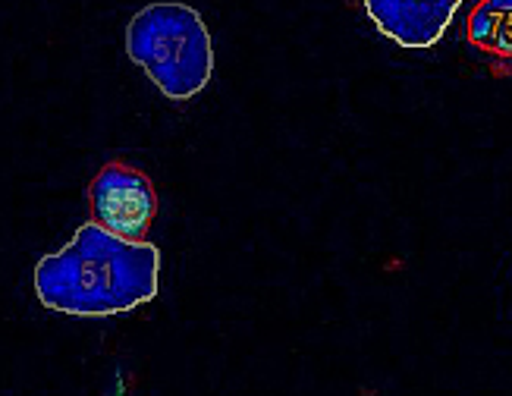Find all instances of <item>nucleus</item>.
<instances>
[{
    "label": "nucleus",
    "mask_w": 512,
    "mask_h": 396,
    "mask_svg": "<svg viewBox=\"0 0 512 396\" xmlns=\"http://www.w3.org/2000/svg\"><path fill=\"white\" fill-rule=\"evenodd\" d=\"M158 274L161 252L151 242L82 224L70 246L35 264V293L51 312L107 318L158 296Z\"/></svg>",
    "instance_id": "1"
},
{
    "label": "nucleus",
    "mask_w": 512,
    "mask_h": 396,
    "mask_svg": "<svg viewBox=\"0 0 512 396\" xmlns=\"http://www.w3.org/2000/svg\"><path fill=\"white\" fill-rule=\"evenodd\" d=\"M126 51L170 101L205 92L214 73V44L205 19L186 4H151L132 16Z\"/></svg>",
    "instance_id": "2"
},
{
    "label": "nucleus",
    "mask_w": 512,
    "mask_h": 396,
    "mask_svg": "<svg viewBox=\"0 0 512 396\" xmlns=\"http://www.w3.org/2000/svg\"><path fill=\"white\" fill-rule=\"evenodd\" d=\"M88 198H92L95 224L123 239H142L158 211V195L148 176L120 161L101 167Z\"/></svg>",
    "instance_id": "3"
},
{
    "label": "nucleus",
    "mask_w": 512,
    "mask_h": 396,
    "mask_svg": "<svg viewBox=\"0 0 512 396\" xmlns=\"http://www.w3.org/2000/svg\"><path fill=\"white\" fill-rule=\"evenodd\" d=\"M462 0H365L371 22L399 48H434Z\"/></svg>",
    "instance_id": "4"
},
{
    "label": "nucleus",
    "mask_w": 512,
    "mask_h": 396,
    "mask_svg": "<svg viewBox=\"0 0 512 396\" xmlns=\"http://www.w3.org/2000/svg\"><path fill=\"white\" fill-rule=\"evenodd\" d=\"M469 41L484 54L512 60V0H481L469 16Z\"/></svg>",
    "instance_id": "5"
}]
</instances>
